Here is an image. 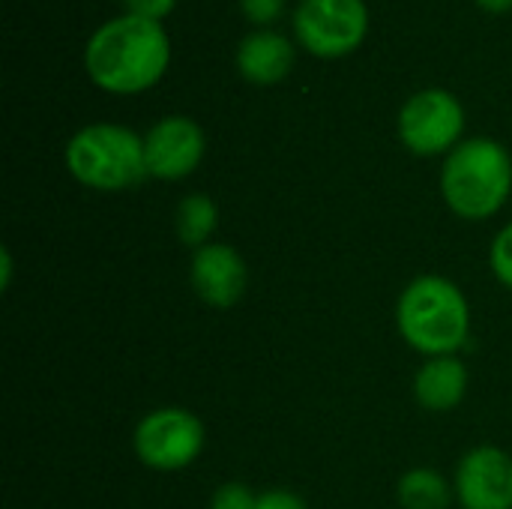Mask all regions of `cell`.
Instances as JSON below:
<instances>
[{
    "label": "cell",
    "mask_w": 512,
    "mask_h": 509,
    "mask_svg": "<svg viewBox=\"0 0 512 509\" xmlns=\"http://www.w3.org/2000/svg\"><path fill=\"white\" fill-rule=\"evenodd\" d=\"M489 267H492L495 279L512 291V222H507L495 234L492 249H489Z\"/></svg>",
    "instance_id": "9a60e30c"
},
{
    "label": "cell",
    "mask_w": 512,
    "mask_h": 509,
    "mask_svg": "<svg viewBox=\"0 0 512 509\" xmlns=\"http://www.w3.org/2000/svg\"><path fill=\"white\" fill-rule=\"evenodd\" d=\"M369 27L363 0H303L294 12L297 39L318 57L354 51Z\"/></svg>",
    "instance_id": "52a82bcc"
},
{
    "label": "cell",
    "mask_w": 512,
    "mask_h": 509,
    "mask_svg": "<svg viewBox=\"0 0 512 509\" xmlns=\"http://www.w3.org/2000/svg\"><path fill=\"white\" fill-rule=\"evenodd\" d=\"M171 60L168 33L159 21L123 15L102 24L84 51V66L96 87L108 93H141L153 87Z\"/></svg>",
    "instance_id": "6da1fadb"
},
{
    "label": "cell",
    "mask_w": 512,
    "mask_h": 509,
    "mask_svg": "<svg viewBox=\"0 0 512 509\" xmlns=\"http://www.w3.org/2000/svg\"><path fill=\"white\" fill-rule=\"evenodd\" d=\"M483 9H489V12H507L512 9V0H477Z\"/></svg>",
    "instance_id": "44dd1931"
},
{
    "label": "cell",
    "mask_w": 512,
    "mask_h": 509,
    "mask_svg": "<svg viewBox=\"0 0 512 509\" xmlns=\"http://www.w3.org/2000/svg\"><path fill=\"white\" fill-rule=\"evenodd\" d=\"M468 384L471 375L468 366L459 360V354L429 357L414 375V399L423 411L447 414L462 405V399L468 396Z\"/></svg>",
    "instance_id": "8fae6325"
},
{
    "label": "cell",
    "mask_w": 512,
    "mask_h": 509,
    "mask_svg": "<svg viewBox=\"0 0 512 509\" xmlns=\"http://www.w3.org/2000/svg\"><path fill=\"white\" fill-rule=\"evenodd\" d=\"M258 509H309V504L291 489H270L258 495Z\"/></svg>",
    "instance_id": "ac0fdd59"
},
{
    "label": "cell",
    "mask_w": 512,
    "mask_h": 509,
    "mask_svg": "<svg viewBox=\"0 0 512 509\" xmlns=\"http://www.w3.org/2000/svg\"><path fill=\"white\" fill-rule=\"evenodd\" d=\"M240 6L255 24H270L282 15L285 0H240Z\"/></svg>",
    "instance_id": "e0dca14e"
},
{
    "label": "cell",
    "mask_w": 512,
    "mask_h": 509,
    "mask_svg": "<svg viewBox=\"0 0 512 509\" xmlns=\"http://www.w3.org/2000/svg\"><path fill=\"white\" fill-rule=\"evenodd\" d=\"M12 285V255H9V249L3 246L0 249V288L6 291Z\"/></svg>",
    "instance_id": "ffe728a7"
},
{
    "label": "cell",
    "mask_w": 512,
    "mask_h": 509,
    "mask_svg": "<svg viewBox=\"0 0 512 509\" xmlns=\"http://www.w3.org/2000/svg\"><path fill=\"white\" fill-rule=\"evenodd\" d=\"M399 336L426 360L453 357L471 336V303L447 276H417L396 300Z\"/></svg>",
    "instance_id": "7a4b0ae2"
},
{
    "label": "cell",
    "mask_w": 512,
    "mask_h": 509,
    "mask_svg": "<svg viewBox=\"0 0 512 509\" xmlns=\"http://www.w3.org/2000/svg\"><path fill=\"white\" fill-rule=\"evenodd\" d=\"M174 228L183 246H189L192 252L213 243V234L219 228V207L210 195L204 192H192L177 204L174 213Z\"/></svg>",
    "instance_id": "5bb4252c"
},
{
    "label": "cell",
    "mask_w": 512,
    "mask_h": 509,
    "mask_svg": "<svg viewBox=\"0 0 512 509\" xmlns=\"http://www.w3.org/2000/svg\"><path fill=\"white\" fill-rule=\"evenodd\" d=\"M465 111L447 90H420L399 111V138L417 156L453 153L462 141Z\"/></svg>",
    "instance_id": "8992f818"
},
{
    "label": "cell",
    "mask_w": 512,
    "mask_h": 509,
    "mask_svg": "<svg viewBox=\"0 0 512 509\" xmlns=\"http://www.w3.org/2000/svg\"><path fill=\"white\" fill-rule=\"evenodd\" d=\"M204 132L192 117H162L144 135L147 174L156 180H183L204 159Z\"/></svg>",
    "instance_id": "9c48e42d"
},
{
    "label": "cell",
    "mask_w": 512,
    "mask_h": 509,
    "mask_svg": "<svg viewBox=\"0 0 512 509\" xmlns=\"http://www.w3.org/2000/svg\"><path fill=\"white\" fill-rule=\"evenodd\" d=\"M192 291L213 309H231L243 300L249 270L243 255L228 243H207L192 252L189 264Z\"/></svg>",
    "instance_id": "30bf717a"
},
{
    "label": "cell",
    "mask_w": 512,
    "mask_h": 509,
    "mask_svg": "<svg viewBox=\"0 0 512 509\" xmlns=\"http://www.w3.org/2000/svg\"><path fill=\"white\" fill-rule=\"evenodd\" d=\"M453 489L462 509H512V456L492 444L468 450Z\"/></svg>",
    "instance_id": "ba28073f"
},
{
    "label": "cell",
    "mask_w": 512,
    "mask_h": 509,
    "mask_svg": "<svg viewBox=\"0 0 512 509\" xmlns=\"http://www.w3.org/2000/svg\"><path fill=\"white\" fill-rule=\"evenodd\" d=\"M174 3L177 0H126L129 15H141V18H150V21L165 18L174 9Z\"/></svg>",
    "instance_id": "d6986e66"
},
{
    "label": "cell",
    "mask_w": 512,
    "mask_h": 509,
    "mask_svg": "<svg viewBox=\"0 0 512 509\" xmlns=\"http://www.w3.org/2000/svg\"><path fill=\"white\" fill-rule=\"evenodd\" d=\"M396 498L402 509H450L456 489L453 483L432 468H411L399 477Z\"/></svg>",
    "instance_id": "4fadbf2b"
},
{
    "label": "cell",
    "mask_w": 512,
    "mask_h": 509,
    "mask_svg": "<svg viewBox=\"0 0 512 509\" xmlns=\"http://www.w3.org/2000/svg\"><path fill=\"white\" fill-rule=\"evenodd\" d=\"M132 450L150 471H183L204 450V423L186 408H156L138 420Z\"/></svg>",
    "instance_id": "5b68a950"
},
{
    "label": "cell",
    "mask_w": 512,
    "mask_h": 509,
    "mask_svg": "<svg viewBox=\"0 0 512 509\" xmlns=\"http://www.w3.org/2000/svg\"><path fill=\"white\" fill-rule=\"evenodd\" d=\"M66 168L81 186L96 192H123L150 177L144 138L117 123L78 129L66 144Z\"/></svg>",
    "instance_id": "277c9868"
},
{
    "label": "cell",
    "mask_w": 512,
    "mask_h": 509,
    "mask_svg": "<svg viewBox=\"0 0 512 509\" xmlns=\"http://www.w3.org/2000/svg\"><path fill=\"white\" fill-rule=\"evenodd\" d=\"M210 509H258V495L243 483H225L213 492Z\"/></svg>",
    "instance_id": "2e32d148"
},
{
    "label": "cell",
    "mask_w": 512,
    "mask_h": 509,
    "mask_svg": "<svg viewBox=\"0 0 512 509\" xmlns=\"http://www.w3.org/2000/svg\"><path fill=\"white\" fill-rule=\"evenodd\" d=\"M294 66V48L282 33L258 30L249 33L237 48V69L252 84H276Z\"/></svg>",
    "instance_id": "7c38bea8"
},
{
    "label": "cell",
    "mask_w": 512,
    "mask_h": 509,
    "mask_svg": "<svg viewBox=\"0 0 512 509\" xmlns=\"http://www.w3.org/2000/svg\"><path fill=\"white\" fill-rule=\"evenodd\" d=\"M512 192V159L492 138H468L447 153L441 195L465 222H483L504 210Z\"/></svg>",
    "instance_id": "3957f363"
}]
</instances>
